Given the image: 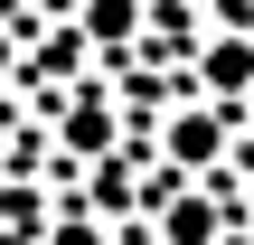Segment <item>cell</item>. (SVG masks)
I'll list each match as a JSON object with an SVG mask.
<instances>
[{
  "label": "cell",
  "instance_id": "9",
  "mask_svg": "<svg viewBox=\"0 0 254 245\" xmlns=\"http://www.w3.org/2000/svg\"><path fill=\"white\" fill-rule=\"evenodd\" d=\"M0 57H9V47H0Z\"/></svg>",
  "mask_w": 254,
  "mask_h": 245
},
{
  "label": "cell",
  "instance_id": "2",
  "mask_svg": "<svg viewBox=\"0 0 254 245\" xmlns=\"http://www.w3.org/2000/svg\"><path fill=\"white\" fill-rule=\"evenodd\" d=\"M217 227H226V208H217L207 189H189V198L160 208V245H217Z\"/></svg>",
  "mask_w": 254,
  "mask_h": 245
},
{
  "label": "cell",
  "instance_id": "1",
  "mask_svg": "<svg viewBox=\"0 0 254 245\" xmlns=\"http://www.w3.org/2000/svg\"><path fill=\"white\" fill-rule=\"evenodd\" d=\"M160 151H170V170H217V161H226V104H189V113H170Z\"/></svg>",
  "mask_w": 254,
  "mask_h": 245
},
{
  "label": "cell",
  "instance_id": "5",
  "mask_svg": "<svg viewBox=\"0 0 254 245\" xmlns=\"http://www.w3.org/2000/svg\"><path fill=\"white\" fill-rule=\"evenodd\" d=\"M85 28H94L104 47H123V38L141 28V9H132V0H85Z\"/></svg>",
  "mask_w": 254,
  "mask_h": 245
},
{
  "label": "cell",
  "instance_id": "6",
  "mask_svg": "<svg viewBox=\"0 0 254 245\" xmlns=\"http://www.w3.org/2000/svg\"><path fill=\"white\" fill-rule=\"evenodd\" d=\"M47 245H113V236H104V217H57Z\"/></svg>",
  "mask_w": 254,
  "mask_h": 245
},
{
  "label": "cell",
  "instance_id": "4",
  "mask_svg": "<svg viewBox=\"0 0 254 245\" xmlns=\"http://www.w3.org/2000/svg\"><path fill=\"white\" fill-rule=\"evenodd\" d=\"M198 76H207L217 104H226V94H254V38H217V47L198 57Z\"/></svg>",
  "mask_w": 254,
  "mask_h": 245
},
{
  "label": "cell",
  "instance_id": "3",
  "mask_svg": "<svg viewBox=\"0 0 254 245\" xmlns=\"http://www.w3.org/2000/svg\"><path fill=\"white\" fill-rule=\"evenodd\" d=\"M57 142H66V151H85V161H104V151H113V104H104V94H75V104H66V123H57Z\"/></svg>",
  "mask_w": 254,
  "mask_h": 245
},
{
  "label": "cell",
  "instance_id": "7",
  "mask_svg": "<svg viewBox=\"0 0 254 245\" xmlns=\"http://www.w3.org/2000/svg\"><path fill=\"white\" fill-rule=\"evenodd\" d=\"M0 179H9V151H0Z\"/></svg>",
  "mask_w": 254,
  "mask_h": 245
},
{
  "label": "cell",
  "instance_id": "8",
  "mask_svg": "<svg viewBox=\"0 0 254 245\" xmlns=\"http://www.w3.org/2000/svg\"><path fill=\"white\" fill-rule=\"evenodd\" d=\"M245 236H254V208H245Z\"/></svg>",
  "mask_w": 254,
  "mask_h": 245
}]
</instances>
